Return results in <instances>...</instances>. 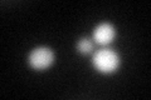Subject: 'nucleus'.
Masks as SVG:
<instances>
[{
  "mask_svg": "<svg viewBox=\"0 0 151 100\" xmlns=\"http://www.w3.org/2000/svg\"><path fill=\"white\" fill-rule=\"evenodd\" d=\"M92 63H93V66L100 73L111 74L119 69L120 56L115 50L108 49V48H103V49L97 50L93 54Z\"/></svg>",
  "mask_w": 151,
  "mask_h": 100,
  "instance_id": "1",
  "label": "nucleus"
},
{
  "mask_svg": "<svg viewBox=\"0 0 151 100\" xmlns=\"http://www.w3.org/2000/svg\"><path fill=\"white\" fill-rule=\"evenodd\" d=\"M29 65L35 70H43L47 69L53 64L54 61V53L53 50L45 46H39L33 49L29 54Z\"/></svg>",
  "mask_w": 151,
  "mask_h": 100,
  "instance_id": "2",
  "label": "nucleus"
},
{
  "mask_svg": "<svg viewBox=\"0 0 151 100\" xmlns=\"http://www.w3.org/2000/svg\"><path fill=\"white\" fill-rule=\"evenodd\" d=\"M116 30L112 24L102 23L93 31V40L100 45H107L115 39Z\"/></svg>",
  "mask_w": 151,
  "mask_h": 100,
  "instance_id": "3",
  "label": "nucleus"
},
{
  "mask_svg": "<svg viewBox=\"0 0 151 100\" xmlns=\"http://www.w3.org/2000/svg\"><path fill=\"white\" fill-rule=\"evenodd\" d=\"M77 50H78V53H81L83 55L89 54L93 50L92 40L88 39V38H81V39L78 40V43H77Z\"/></svg>",
  "mask_w": 151,
  "mask_h": 100,
  "instance_id": "4",
  "label": "nucleus"
}]
</instances>
